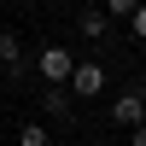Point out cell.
Instances as JSON below:
<instances>
[{
	"instance_id": "cell-1",
	"label": "cell",
	"mask_w": 146,
	"mask_h": 146,
	"mask_svg": "<svg viewBox=\"0 0 146 146\" xmlns=\"http://www.w3.org/2000/svg\"><path fill=\"white\" fill-rule=\"evenodd\" d=\"M105 82H111V76H105V64H100V58H88V64L70 70L64 88H70V94H82V100H94V94H105Z\"/></svg>"
},
{
	"instance_id": "cell-10",
	"label": "cell",
	"mask_w": 146,
	"mask_h": 146,
	"mask_svg": "<svg viewBox=\"0 0 146 146\" xmlns=\"http://www.w3.org/2000/svg\"><path fill=\"white\" fill-rule=\"evenodd\" d=\"M129 146H146V123H135V129H129Z\"/></svg>"
},
{
	"instance_id": "cell-5",
	"label": "cell",
	"mask_w": 146,
	"mask_h": 146,
	"mask_svg": "<svg viewBox=\"0 0 146 146\" xmlns=\"http://www.w3.org/2000/svg\"><path fill=\"white\" fill-rule=\"evenodd\" d=\"M0 70H6V76L23 70V41H18V29H0Z\"/></svg>"
},
{
	"instance_id": "cell-3",
	"label": "cell",
	"mask_w": 146,
	"mask_h": 146,
	"mask_svg": "<svg viewBox=\"0 0 146 146\" xmlns=\"http://www.w3.org/2000/svg\"><path fill=\"white\" fill-rule=\"evenodd\" d=\"M111 123H129V129L146 123V94H140V88H129V94H117V100H111Z\"/></svg>"
},
{
	"instance_id": "cell-2",
	"label": "cell",
	"mask_w": 146,
	"mask_h": 146,
	"mask_svg": "<svg viewBox=\"0 0 146 146\" xmlns=\"http://www.w3.org/2000/svg\"><path fill=\"white\" fill-rule=\"evenodd\" d=\"M35 70H41V76L53 82V88H64V82H70V70H76V58H70L64 47H41V58H35Z\"/></svg>"
},
{
	"instance_id": "cell-8",
	"label": "cell",
	"mask_w": 146,
	"mask_h": 146,
	"mask_svg": "<svg viewBox=\"0 0 146 146\" xmlns=\"http://www.w3.org/2000/svg\"><path fill=\"white\" fill-rule=\"evenodd\" d=\"M135 6H140V0H105V18H129Z\"/></svg>"
},
{
	"instance_id": "cell-4",
	"label": "cell",
	"mask_w": 146,
	"mask_h": 146,
	"mask_svg": "<svg viewBox=\"0 0 146 146\" xmlns=\"http://www.w3.org/2000/svg\"><path fill=\"white\" fill-rule=\"evenodd\" d=\"M41 111H47V117H58V123H64V117L76 111V94H70V88H53V82H47V88H41Z\"/></svg>"
},
{
	"instance_id": "cell-9",
	"label": "cell",
	"mask_w": 146,
	"mask_h": 146,
	"mask_svg": "<svg viewBox=\"0 0 146 146\" xmlns=\"http://www.w3.org/2000/svg\"><path fill=\"white\" fill-rule=\"evenodd\" d=\"M129 29H135L140 41H146V6H135V12H129Z\"/></svg>"
},
{
	"instance_id": "cell-7",
	"label": "cell",
	"mask_w": 146,
	"mask_h": 146,
	"mask_svg": "<svg viewBox=\"0 0 146 146\" xmlns=\"http://www.w3.org/2000/svg\"><path fill=\"white\" fill-rule=\"evenodd\" d=\"M18 146H47V123H23L18 129Z\"/></svg>"
},
{
	"instance_id": "cell-6",
	"label": "cell",
	"mask_w": 146,
	"mask_h": 146,
	"mask_svg": "<svg viewBox=\"0 0 146 146\" xmlns=\"http://www.w3.org/2000/svg\"><path fill=\"white\" fill-rule=\"evenodd\" d=\"M76 29H82V35H88V41H100V35H105V29H111V18H105V6H100V12H94V6H88V12H82V18H76Z\"/></svg>"
}]
</instances>
